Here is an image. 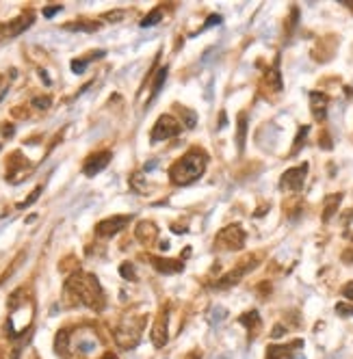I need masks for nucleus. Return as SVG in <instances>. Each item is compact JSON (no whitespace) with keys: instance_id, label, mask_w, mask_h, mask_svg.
I'll return each instance as SVG.
<instances>
[{"instance_id":"2eb2a0df","label":"nucleus","mask_w":353,"mask_h":359,"mask_svg":"<svg viewBox=\"0 0 353 359\" xmlns=\"http://www.w3.org/2000/svg\"><path fill=\"white\" fill-rule=\"evenodd\" d=\"M67 31H83V33H93L100 29V24L98 22H76V24H67L65 26Z\"/></svg>"},{"instance_id":"6ab92c4d","label":"nucleus","mask_w":353,"mask_h":359,"mask_svg":"<svg viewBox=\"0 0 353 359\" xmlns=\"http://www.w3.org/2000/svg\"><path fill=\"white\" fill-rule=\"evenodd\" d=\"M160 20H162V11H160V9H154L152 13H148L146 17H143L141 26H143V29H148V26H156Z\"/></svg>"},{"instance_id":"72a5a7b5","label":"nucleus","mask_w":353,"mask_h":359,"mask_svg":"<svg viewBox=\"0 0 353 359\" xmlns=\"http://www.w3.org/2000/svg\"><path fill=\"white\" fill-rule=\"evenodd\" d=\"M7 128H3V134L5 136H13V126H9V124H5Z\"/></svg>"},{"instance_id":"f257e3e1","label":"nucleus","mask_w":353,"mask_h":359,"mask_svg":"<svg viewBox=\"0 0 353 359\" xmlns=\"http://www.w3.org/2000/svg\"><path fill=\"white\" fill-rule=\"evenodd\" d=\"M65 290L74 292V297L80 303H85V305L93 307V309H100L104 305L102 288H100V283H98V279L93 277V275H83V273L74 275V277L67 281Z\"/></svg>"},{"instance_id":"1a4fd4ad","label":"nucleus","mask_w":353,"mask_h":359,"mask_svg":"<svg viewBox=\"0 0 353 359\" xmlns=\"http://www.w3.org/2000/svg\"><path fill=\"white\" fill-rule=\"evenodd\" d=\"M33 24V13H26V15H20L17 20H13L11 24H7L3 29V35L7 37H17L20 33H24L29 26Z\"/></svg>"},{"instance_id":"7c9ffc66","label":"nucleus","mask_w":353,"mask_h":359,"mask_svg":"<svg viewBox=\"0 0 353 359\" xmlns=\"http://www.w3.org/2000/svg\"><path fill=\"white\" fill-rule=\"evenodd\" d=\"M342 294H345V299H349V301H353V281H349L345 288H342Z\"/></svg>"},{"instance_id":"4468645a","label":"nucleus","mask_w":353,"mask_h":359,"mask_svg":"<svg viewBox=\"0 0 353 359\" xmlns=\"http://www.w3.org/2000/svg\"><path fill=\"white\" fill-rule=\"evenodd\" d=\"M267 359H293V351L288 346H269Z\"/></svg>"},{"instance_id":"c9c22d12","label":"nucleus","mask_w":353,"mask_h":359,"mask_svg":"<svg viewBox=\"0 0 353 359\" xmlns=\"http://www.w3.org/2000/svg\"><path fill=\"white\" fill-rule=\"evenodd\" d=\"M191 359H197V355H191Z\"/></svg>"},{"instance_id":"dca6fc26","label":"nucleus","mask_w":353,"mask_h":359,"mask_svg":"<svg viewBox=\"0 0 353 359\" xmlns=\"http://www.w3.org/2000/svg\"><path fill=\"white\" fill-rule=\"evenodd\" d=\"M245 134H247V115H241L239 117V132H237L239 150H243V145H245Z\"/></svg>"},{"instance_id":"a211bd4d","label":"nucleus","mask_w":353,"mask_h":359,"mask_svg":"<svg viewBox=\"0 0 353 359\" xmlns=\"http://www.w3.org/2000/svg\"><path fill=\"white\" fill-rule=\"evenodd\" d=\"M167 80V67H162L160 71H158V76H156V80H154V87H152V95H150V102L154 98H156L158 93H160V89H162V82Z\"/></svg>"},{"instance_id":"c85d7f7f","label":"nucleus","mask_w":353,"mask_h":359,"mask_svg":"<svg viewBox=\"0 0 353 359\" xmlns=\"http://www.w3.org/2000/svg\"><path fill=\"white\" fill-rule=\"evenodd\" d=\"M217 24H221V15H210V17H208V22L202 26V31L210 29V26H217Z\"/></svg>"},{"instance_id":"ddd939ff","label":"nucleus","mask_w":353,"mask_h":359,"mask_svg":"<svg viewBox=\"0 0 353 359\" xmlns=\"http://www.w3.org/2000/svg\"><path fill=\"white\" fill-rule=\"evenodd\" d=\"M247 269H249V266H243V269H234L232 273H228V275H225V277H221V279H219V283H217V288H228V286H232V283H237V281L243 277V275L247 273Z\"/></svg>"},{"instance_id":"f8f14e48","label":"nucleus","mask_w":353,"mask_h":359,"mask_svg":"<svg viewBox=\"0 0 353 359\" xmlns=\"http://www.w3.org/2000/svg\"><path fill=\"white\" fill-rule=\"evenodd\" d=\"M152 264H154V269L160 271V273H180L184 269V264H180L178 260H165V257H152Z\"/></svg>"},{"instance_id":"cd10ccee","label":"nucleus","mask_w":353,"mask_h":359,"mask_svg":"<svg viewBox=\"0 0 353 359\" xmlns=\"http://www.w3.org/2000/svg\"><path fill=\"white\" fill-rule=\"evenodd\" d=\"M184 117H186V128H195V122H197V117H195V113L193 110H189V108H184Z\"/></svg>"},{"instance_id":"5701e85b","label":"nucleus","mask_w":353,"mask_h":359,"mask_svg":"<svg viewBox=\"0 0 353 359\" xmlns=\"http://www.w3.org/2000/svg\"><path fill=\"white\" fill-rule=\"evenodd\" d=\"M87 65H89V59H74V61H72V71L83 74L87 69Z\"/></svg>"},{"instance_id":"20e7f679","label":"nucleus","mask_w":353,"mask_h":359,"mask_svg":"<svg viewBox=\"0 0 353 359\" xmlns=\"http://www.w3.org/2000/svg\"><path fill=\"white\" fill-rule=\"evenodd\" d=\"M217 245H221L223 249H241L245 245V232L239 225H230L219 232L217 236Z\"/></svg>"},{"instance_id":"39448f33","label":"nucleus","mask_w":353,"mask_h":359,"mask_svg":"<svg viewBox=\"0 0 353 359\" xmlns=\"http://www.w3.org/2000/svg\"><path fill=\"white\" fill-rule=\"evenodd\" d=\"M128 223H130V217H111V219L100 221V223L96 225V232H98V236H115L117 232L126 229Z\"/></svg>"},{"instance_id":"6e6552de","label":"nucleus","mask_w":353,"mask_h":359,"mask_svg":"<svg viewBox=\"0 0 353 359\" xmlns=\"http://www.w3.org/2000/svg\"><path fill=\"white\" fill-rule=\"evenodd\" d=\"M327 95L325 93H319V91H312L310 93V104H312V115L316 122H323L325 115H327Z\"/></svg>"},{"instance_id":"4be33fe9","label":"nucleus","mask_w":353,"mask_h":359,"mask_svg":"<svg viewBox=\"0 0 353 359\" xmlns=\"http://www.w3.org/2000/svg\"><path fill=\"white\" fill-rule=\"evenodd\" d=\"M241 323L245 325V327H249V331H253V325H258L260 320H258V314H256V312H249V314L241 316Z\"/></svg>"},{"instance_id":"393cba45","label":"nucleus","mask_w":353,"mask_h":359,"mask_svg":"<svg viewBox=\"0 0 353 359\" xmlns=\"http://www.w3.org/2000/svg\"><path fill=\"white\" fill-rule=\"evenodd\" d=\"M308 130H310V128H308V126H303L301 130H299V136H297V141H295V147H293V152H299V150H301V145H303V136L308 134Z\"/></svg>"},{"instance_id":"9d476101","label":"nucleus","mask_w":353,"mask_h":359,"mask_svg":"<svg viewBox=\"0 0 353 359\" xmlns=\"http://www.w3.org/2000/svg\"><path fill=\"white\" fill-rule=\"evenodd\" d=\"M152 342H154V346H165L167 344V316L165 314H160V318L156 320V325L152 327Z\"/></svg>"},{"instance_id":"7ed1b4c3","label":"nucleus","mask_w":353,"mask_h":359,"mask_svg":"<svg viewBox=\"0 0 353 359\" xmlns=\"http://www.w3.org/2000/svg\"><path fill=\"white\" fill-rule=\"evenodd\" d=\"M180 130H182V126H180L178 122L171 115H162L158 117V122L154 124L152 128V141H165V139H171V136H178Z\"/></svg>"},{"instance_id":"2f4dec72","label":"nucleus","mask_w":353,"mask_h":359,"mask_svg":"<svg viewBox=\"0 0 353 359\" xmlns=\"http://www.w3.org/2000/svg\"><path fill=\"white\" fill-rule=\"evenodd\" d=\"M104 17H106V20H122V17H124V11H113V13H106Z\"/></svg>"},{"instance_id":"f3484780","label":"nucleus","mask_w":353,"mask_h":359,"mask_svg":"<svg viewBox=\"0 0 353 359\" xmlns=\"http://www.w3.org/2000/svg\"><path fill=\"white\" fill-rule=\"evenodd\" d=\"M67 340H69V333H67V331H65V329L59 331L57 340H54V348H57L59 355H65V353H67Z\"/></svg>"},{"instance_id":"a878e982","label":"nucleus","mask_w":353,"mask_h":359,"mask_svg":"<svg viewBox=\"0 0 353 359\" xmlns=\"http://www.w3.org/2000/svg\"><path fill=\"white\" fill-rule=\"evenodd\" d=\"M269 82H273V89H282V80H279V71L273 69V71H269Z\"/></svg>"},{"instance_id":"412c9836","label":"nucleus","mask_w":353,"mask_h":359,"mask_svg":"<svg viewBox=\"0 0 353 359\" xmlns=\"http://www.w3.org/2000/svg\"><path fill=\"white\" fill-rule=\"evenodd\" d=\"M31 104H33V108L46 110V108H50V104H52V100H50L48 95H41V98H33V100H31Z\"/></svg>"},{"instance_id":"aec40b11","label":"nucleus","mask_w":353,"mask_h":359,"mask_svg":"<svg viewBox=\"0 0 353 359\" xmlns=\"http://www.w3.org/2000/svg\"><path fill=\"white\" fill-rule=\"evenodd\" d=\"M338 204H340V195H334L332 201H327V208H325V214H323L325 221L334 217V212H336V206H338Z\"/></svg>"},{"instance_id":"b1692460","label":"nucleus","mask_w":353,"mask_h":359,"mask_svg":"<svg viewBox=\"0 0 353 359\" xmlns=\"http://www.w3.org/2000/svg\"><path fill=\"white\" fill-rule=\"evenodd\" d=\"M39 195H41V186H37V188H35V190L31 193V197L26 199V201H22V204H17V208H20V210H22V208H29L31 204H35V201L39 199Z\"/></svg>"},{"instance_id":"e433bc0d","label":"nucleus","mask_w":353,"mask_h":359,"mask_svg":"<svg viewBox=\"0 0 353 359\" xmlns=\"http://www.w3.org/2000/svg\"><path fill=\"white\" fill-rule=\"evenodd\" d=\"M351 314H353V309H351Z\"/></svg>"},{"instance_id":"9b49d317","label":"nucleus","mask_w":353,"mask_h":359,"mask_svg":"<svg viewBox=\"0 0 353 359\" xmlns=\"http://www.w3.org/2000/svg\"><path fill=\"white\" fill-rule=\"evenodd\" d=\"M158 236V229L154 223H150V221H143V223H139L137 227V238L143 243V245H152L154 241H156Z\"/></svg>"},{"instance_id":"f704fd0d","label":"nucleus","mask_w":353,"mask_h":359,"mask_svg":"<svg viewBox=\"0 0 353 359\" xmlns=\"http://www.w3.org/2000/svg\"><path fill=\"white\" fill-rule=\"evenodd\" d=\"M104 359H115V355H104Z\"/></svg>"},{"instance_id":"0eeeda50","label":"nucleus","mask_w":353,"mask_h":359,"mask_svg":"<svg viewBox=\"0 0 353 359\" xmlns=\"http://www.w3.org/2000/svg\"><path fill=\"white\" fill-rule=\"evenodd\" d=\"M111 162V152H100V154H93V156H89V160L85 162V167H83V173L87 178H93L98 176L102 169H106V164Z\"/></svg>"},{"instance_id":"c756f323","label":"nucleus","mask_w":353,"mask_h":359,"mask_svg":"<svg viewBox=\"0 0 353 359\" xmlns=\"http://www.w3.org/2000/svg\"><path fill=\"white\" fill-rule=\"evenodd\" d=\"M59 11H63V7L57 5V7H48V9H43V17H54Z\"/></svg>"},{"instance_id":"bb28decb","label":"nucleus","mask_w":353,"mask_h":359,"mask_svg":"<svg viewBox=\"0 0 353 359\" xmlns=\"http://www.w3.org/2000/svg\"><path fill=\"white\" fill-rule=\"evenodd\" d=\"M120 273H122V277H126V279H132L134 277V269H132V264H122V269H120Z\"/></svg>"},{"instance_id":"f03ea898","label":"nucleus","mask_w":353,"mask_h":359,"mask_svg":"<svg viewBox=\"0 0 353 359\" xmlns=\"http://www.w3.org/2000/svg\"><path fill=\"white\" fill-rule=\"evenodd\" d=\"M204 169H206V154L195 150V152H189L184 158H180L174 167L169 169V176H171V182L174 184L184 186V184H191L200 178Z\"/></svg>"},{"instance_id":"473e14b6","label":"nucleus","mask_w":353,"mask_h":359,"mask_svg":"<svg viewBox=\"0 0 353 359\" xmlns=\"http://www.w3.org/2000/svg\"><path fill=\"white\" fill-rule=\"evenodd\" d=\"M271 336H273V338H282V336H284V327H279V325H277V327L273 329V333H271Z\"/></svg>"},{"instance_id":"423d86ee","label":"nucleus","mask_w":353,"mask_h":359,"mask_svg":"<svg viewBox=\"0 0 353 359\" xmlns=\"http://www.w3.org/2000/svg\"><path fill=\"white\" fill-rule=\"evenodd\" d=\"M308 173V164H301L297 169H288L282 176V188L284 190H299L303 186V178Z\"/></svg>"}]
</instances>
